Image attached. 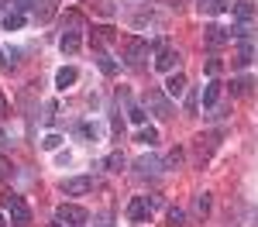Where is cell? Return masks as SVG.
<instances>
[{
  "label": "cell",
  "mask_w": 258,
  "mask_h": 227,
  "mask_svg": "<svg viewBox=\"0 0 258 227\" xmlns=\"http://www.w3.org/2000/svg\"><path fill=\"white\" fill-rule=\"evenodd\" d=\"M0 203L7 206V213H11V224H18V227H28V224H31V206L24 203L18 193H4V196H0Z\"/></svg>",
  "instance_id": "1"
},
{
  "label": "cell",
  "mask_w": 258,
  "mask_h": 227,
  "mask_svg": "<svg viewBox=\"0 0 258 227\" xmlns=\"http://www.w3.org/2000/svg\"><path fill=\"white\" fill-rule=\"evenodd\" d=\"M220 138H224V131H210V134H200L197 144H193V159L203 165L207 159H210V155H214V148L220 144Z\"/></svg>",
  "instance_id": "2"
},
{
  "label": "cell",
  "mask_w": 258,
  "mask_h": 227,
  "mask_svg": "<svg viewBox=\"0 0 258 227\" xmlns=\"http://www.w3.org/2000/svg\"><path fill=\"white\" fill-rule=\"evenodd\" d=\"M55 220H59V224H69V227H83L90 220V213L76 203H62L59 210H55Z\"/></svg>",
  "instance_id": "3"
},
{
  "label": "cell",
  "mask_w": 258,
  "mask_h": 227,
  "mask_svg": "<svg viewBox=\"0 0 258 227\" xmlns=\"http://www.w3.org/2000/svg\"><path fill=\"white\" fill-rule=\"evenodd\" d=\"M145 107H152L155 117H162V121L172 117V103H169V97H165L162 90H148V93H145Z\"/></svg>",
  "instance_id": "4"
},
{
  "label": "cell",
  "mask_w": 258,
  "mask_h": 227,
  "mask_svg": "<svg viewBox=\"0 0 258 227\" xmlns=\"http://www.w3.org/2000/svg\"><path fill=\"white\" fill-rule=\"evenodd\" d=\"M124 55H127V65H141L145 55H148V41H145V38H127Z\"/></svg>",
  "instance_id": "5"
},
{
  "label": "cell",
  "mask_w": 258,
  "mask_h": 227,
  "mask_svg": "<svg viewBox=\"0 0 258 227\" xmlns=\"http://www.w3.org/2000/svg\"><path fill=\"white\" fill-rule=\"evenodd\" d=\"M93 189V179L90 176H73V179H62V193L66 196H83Z\"/></svg>",
  "instance_id": "6"
},
{
  "label": "cell",
  "mask_w": 258,
  "mask_h": 227,
  "mask_svg": "<svg viewBox=\"0 0 258 227\" xmlns=\"http://www.w3.org/2000/svg\"><path fill=\"white\" fill-rule=\"evenodd\" d=\"M148 213H152V200H148V196H135V200L127 203V220H135V224L148 220Z\"/></svg>",
  "instance_id": "7"
},
{
  "label": "cell",
  "mask_w": 258,
  "mask_h": 227,
  "mask_svg": "<svg viewBox=\"0 0 258 227\" xmlns=\"http://www.w3.org/2000/svg\"><path fill=\"white\" fill-rule=\"evenodd\" d=\"M179 65V52L172 48V45H162L159 55H155V69H162V72H172Z\"/></svg>",
  "instance_id": "8"
},
{
  "label": "cell",
  "mask_w": 258,
  "mask_h": 227,
  "mask_svg": "<svg viewBox=\"0 0 258 227\" xmlns=\"http://www.w3.org/2000/svg\"><path fill=\"white\" fill-rule=\"evenodd\" d=\"M203 41H207L210 48H220L224 41H231V35H227V28H220V24H207V28H203Z\"/></svg>",
  "instance_id": "9"
},
{
  "label": "cell",
  "mask_w": 258,
  "mask_h": 227,
  "mask_svg": "<svg viewBox=\"0 0 258 227\" xmlns=\"http://www.w3.org/2000/svg\"><path fill=\"white\" fill-rule=\"evenodd\" d=\"M162 165H165V162H159L155 155H145V159H138V162H135V169H138V176H159Z\"/></svg>",
  "instance_id": "10"
},
{
  "label": "cell",
  "mask_w": 258,
  "mask_h": 227,
  "mask_svg": "<svg viewBox=\"0 0 258 227\" xmlns=\"http://www.w3.org/2000/svg\"><path fill=\"white\" fill-rule=\"evenodd\" d=\"M186 86H189V83H186L182 72H169V80H165V93H169V97H182Z\"/></svg>",
  "instance_id": "11"
},
{
  "label": "cell",
  "mask_w": 258,
  "mask_h": 227,
  "mask_svg": "<svg viewBox=\"0 0 258 227\" xmlns=\"http://www.w3.org/2000/svg\"><path fill=\"white\" fill-rule=\"evenodd\" d=\"M76 80H80V72H76L73 65H62L59 72H55V86H59V90H66V86H73Z\"/></svg>",
  "instance_id": "12"
},
{
  "label": "cell",
  "mask_w": 258,
  "mask_h": 227,
  "mask_svg": "<svg viewBox=\"0 0 258 227\" xmlns=\"http://www.w3.org/2000/svg\"><path fill=\"white\" fill-rule=\"evenodd\" d=\"M234 18H238V24H248V21L255 18V4H248V0H238V4H234Z\"/></svg>",
  "instance_id": "13"
},
{
  "label": "cell",
  "mask_w": 258,
  "mask_h": 227,
  "mask_svg": "<svg viewBox=\"0 0 258 227\" xmlns=\"http://www.w3.org/2000/svg\"><path fill=\"white\" fill-rule=\"evenodd\" d=\"M217 100H220V83L210 80V83H207V90H203V107H210V110H214Z\"/></svg>",
  "instance_id": "14"
},
{
  "label": "cell",
  "mask_w": 258,
  "mask_h": 227,
  "mask_svg": "<svg viewBox=\"0 0 258 227\" xmlns=\"http://www.w3.org/2000/svg\"><path fill=\"white\" fill-rule=\"evenodd\" d=\"M59 48L66 52V55H73V52H80V31H66L59 41Z\"/></svg>",
  "instance_id": "15"
},
{
  "label": "cell",
  "mask_w": 258,
  "mask_h": 227,
  "mask_svg": "<svg viewBox=\"0 0 258 227\" xmlns=\"http://www.w3.org/2000/svg\"><path fill=\"white\" fill-rule=\"evenodd\" d=\"M251 55H255V48H251V41H241L238 55H234V69H244V65L251 62Z\"/></svg>",
  "instance_id": "16"
},
{
  "label": "cell",
  "mask_w": 258,
  "mask_h": 227,
  "mask_svg": "<svg viewBox=\"0 0 258 227\" xmlns=\"http://www.w3.org/2000/svg\"><path fill=\"white\" fill-rule=\"evenodd\" d=\"M251 86H255L251 76H238V80L231 83V93H234V97H248V93H251Z\"/></svg>",
  "instance_id": "17"
},
{
  "label": "cell",
  "mask_w": 258,
  "mask_h": 227,
  "mask_svg": "<svg viewBox=\"0 0 258 227\" xmlns=\"http://www.w3.org/2000/svg\"><path fill=\"white\" fill-rule=\"evenodd\" d=\"M114 38H117V35H114V28H110V24H100V28H93V41H97V45H110Z\"/></svg>",
  "instance_id": "18"
},
{
  "label": "cell",
  "mask_w": 258,
  "mask_h": 227,
  "mask_svg": "<svg viewBox=\"0 0 258 227\" xmlns=\"http://www.w3.org/2000/svg\"><path fill=\"white\" fill-rule=\"evenodd\" d=\"M197 7L200 14H220V11H227V0H200Z\"/></svg>",
  "instance_id": "19"
},
{
  "label": "cell",
  "mask_w": 258,
  "mask_h": 227,
  "mask_svg": "<svg viewBox=\"0 0 258 227\" xmlns=\"http://www.w3.org/2000/svg\"><path fill=\"white\" fill-rule=\"evenodd\" d=\"M97 65H100V72H103V76H117V62L110 59L107 52H100V55H97Z\"/></svg>",
  "instance_id": "20"
},
{
  "label": "cell",
  "mask_w": 258,
  "mask_h": 227,
  "mask_svg": "<svg viewBox=\"0 0 258 227\" xmlns=\"http://www.w3.org/2000/svg\"><path fill=\"white\" fill-rule=\"evenodd\" d=\"M193 213L197 217H207L210 213V193H200L197 200H193Z\"/></svg>",
  "instance_id": "21"
},
{
  "label": "cell",
  "mask_w": 258,
  "mask_h": 227,
  "mask_svg": "<svg viewBox=\"0 0 258 227\" xmlns=\"http://www.w3.org/2000/svg\"><path fill=\"white\" fill-rule=\"evenodd\" d=\"M52 14H55V4H52V0H38V7H35V18H38V21H48Z\"/></svg>",
  "instance_id": "22"
},
{
  "label": "cell",
  "mask_w": 258,
  "mask_h": 227,
  "mask_svg": "<svg viewBox=\"0 0 258 227\" xmlns=\"http://www.w3.org/2000/svg\"><path fill=\"white\" fill-rule=\"evenodd\" d=\"M21 24H24V14H18V11H11V14L4 18V28H7V31H18Z\"/></svg>",
  "instance_id": "23"
},
{
  "label": "cell",
  "mask_w": 258,
  "mask_h": 227,
  "mask_svg": "<svg viewBox=\"0 0 258 227\" xmlns=\"http://www.w3.org/2000/svg\"><path fill=\"white\" fill-rule=\"evenodd\" d=\"M138 141L141 144H155V141H159V131H155V127H141V131H138Z\"/></svg>",
  "instance_id": "24"
},
{
  "label": "cell",
  "mask_w": 258,
  "mask_h": 227,
  "mask_svg": "<svg viewBox=\"0 0 258 227\" xmlns=\"http://www.w3.org/2000/svg\"><path fill=\"white\" fill-rule=\"evenodd\" d=\"M186 224V213L179 206H169V227H182Z\"/></svg>",
  "instance_id": "25"
},
{
  "label": "cell",
  "mask_w": 258,
  "mask_h": 227,
  "mask_svg": "<svg viewBox=\"0 0 258 227\" xmlns=\"http://www.w3.org/2000/svg\"><path fill=\"white\" fill-rule=\"evenodd\" d=\"M107 169H110V172H120V169H124V155H120V152H114V155H107Z\"/></svg>",
  "instance_id": "26"
},
{
  "label": "cell",
  "mask_w": 258,
  "mask_h": 227,
  "mask_svg": "<svg viewBox=\"0 0 258 227\" xmlns=\"http://www.w3.org/2000/svg\"><path fill=\"white\" fill-rule=\"evenodd\" d=\"M165 165H169V169H179V165H182V148H172V152L165 155Z\"/></svg>",
  "instance_id": "27"
},
{
  "label": "cell",
  "mask_w": 258,
  "mask_h": 227,
  "mask_svg": "<svg viewBox=\"0 0 258 227\" xmlns=\"http://www.w3.org/2000/svg\"><path fill=\"white\" fill-rule=\"evenodd\" d=\"M227 35H231V38H238V41H248V24H234Z\"/></svg>",
  "instance_id": "28"
},
{
  "label": "cell",
  "mask_w": 258,
  "mask_h": 227,
  "mask_svg": "<svg viewBox=\"0 0 258 227\" xmlns=\"http://www.w3.org/2000/svg\"><path fill=\"white\" fill-rule=\"evenodd\" d=\"M59 144H62V138H59V134H48V138L41 141V148H45V152H55Z\"/></svg>",
  "instance_id": "29"
},
{
  "label": "cell",
  "mask_w": 258,
  "mask_h": 227,
  "mask_svg": "<svg viewBox=\"0 0 258 227\" xmlns=\"http://www.w3.org/2000/svg\"><path fill=\"white\" fill-rule=\"evenodd\" d=\"M217 72H220V59L210 55V59H207V76H217Z\"/></svg>",
  "instance_id": "30"
},
{
  "label": "cell",
  "mask_w": 258,
  "mask_h": 227,
  "mask_svg": "<svg viewBox=\"0 0 258 227\" xmlns=\"http://www.w3.org/2000/svg\"><path fill=\"white\" fill-rule=\"evenodd\" d=\"M31 4H35V0H14V4H11V7H14V11H18V14H21V11H28V7H31Z\"/></svg>",
  "instance_id": "31"
},
{
  "label": "cell",
  "mask_w": 258,
  "mask_h": 227,
  "mask_svg": "<svg viewBox=\"0 0 258 227\" xmlns=\"http://www.w3.org/2000/svg\"><path fill=\"white\" fill-rule=\"evenodd\" d=\"M127 114H131V121H145V110H141V107H131V110H127Z\"/></svg>",
  "instance_id": "32"
},
{
  "label": "cell",
  "mask_w": 258,
  "mask_h": 227,
  "mask_svg": "<svg viewBox=\"0 0 258 227\" xmlns=\"http://www.w3.org/2000/svg\"><path fill=\"white\" fill-rule=\"evenodd\" d=\"M52 117H55V103H48V107H45V117H41V121L52 124Z\"/></svg>",
  "instance_id": "33"
},
{
  "label": "cell",
  "mask_w": 258,
  "mask_h": 227,
  "mask_svg": "<svg viewBox=\"0 0 258 227\" xmlns=\"http://www.w3.org/2000/svg\"><path fill=\"white\" fill-rule=\"evenodd\" d=\"M110 127H114L117 134H124V121H120V114H114V121H110Z\"/></svg>",
  "instance_id": "34"
},
{
  "label": "cell",
  "mask_w": 258,
  "mask_h": 227,
  "mask_svg": "<svg viewBox=\"0 0 258 227\" xmlns=\"http://www.w3.org/2000/svg\"><path fill=\"white\" fill-rule=\"evenodd\" d=\"M4 114H7V100H4V93H0V121H4Z\"/></svg>",
  "instance_id": "35"
},
{
  "label": "cell",
  "mask_w": 258,
  "mask_h": 227,
  "mask_svg": "<svg viewBox=\"0 0 258 227\" xmlns=\"http://www.w3.org/2000/svg\"><path fill=\"white\" fill-rule=\"evenodd\" d=\"M0 227H7V220H4V213H0Z\"/></svg>",
  "instance_id": "36"
},
{
  "label": "cell",
  "mask_w": 258,
  "mask_h": 227,
  "mask_svg": "<svg viewBox=\"0 0 258 227\" xmlns=\"http://www.w3.org/2000/svg\"><path fill=\"white\" fill-rule=\"evenodd\" d=\"M0 179H4V165H0Z\"/></svg>",
  "instance_id": "37"
},
{
  "label": "cell",
  "mask_w": 258,
  "mask_h": 227,
  "mask_svg": "<svg viewBox=\"0 0 258 227\" xmlns=\"http://www.w3.org/2000/svg\"><path fill=\"white\" fill-rule=\"evenodd\" d=\"M103 227H110V224H103Z\"/></svg>",
  "instance_id": "38"
}]
</instances>
